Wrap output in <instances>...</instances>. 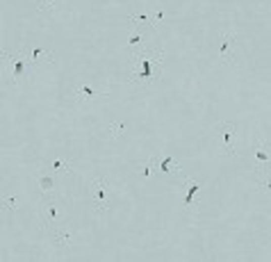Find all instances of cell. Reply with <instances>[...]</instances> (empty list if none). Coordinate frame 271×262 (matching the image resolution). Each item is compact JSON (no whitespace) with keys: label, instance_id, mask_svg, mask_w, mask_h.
Masks as SVG:
<instances>
[{"label":"cell","instance_id":"cell-9","mask_svg":"<svg viewBox=\"0 0 271 262\" xmlns=\"http://www.w3.org/2000/svg\"><path fill=\"white\" fill-rule=\"evenodd\" d=\"M19 201L21 198L19 196H5V198H0V214H3V212H16L19 210Z\"/></svg>","mask_w":271,"mask_h":262},{"label":"cell","instance_id":"cell-21","mask_svg":"<svg viewBox=\"0 0 271 262\" xmlns=\"http://www.w3.org/2000/svg\"><path fill=\"white\" fill-rule=\"evenodd\" d=\"M153 160H148L146 162V166H144V169H139V176H144V178H151V169H153Z\"/></svg>","mask_w":271,"mask_h":262},{"label":"cell","instance_id":"cell-7","mask_svg":"<svg viewBox=\"0 0 271 262\" xmlns=\"http://www.w3.org/2000/svg\"><path fill=\"white\" fill-rule=\"evenodd\" d=\"M103 96H105V92H98V89H94L87 82L73 89V98H82V101H96V98H103Z\"/></svg>","mask_w":271,"mask_h":262},{"label":"cell","instance_id":"cell-14","mask_svg":"<svg viewBox=\"0 0 271 262\" xmlns=\"http://www.w3.org/2000/svg\"><path fill=\"white\" fill-rule=\"evenodd\" d=\"M30 60H32L34 64H37V62H48V64H51L53 55L51 53H43L41 48H32V51H30Z\"/></svg>","mask_w":271,"mask_h":262},{"label":"cell","instance_id":"cell-15","mask_svg":"<svg viewBox=\"0 0 271 262\" xmlns=\"http://www.w3.org/2000/svg\"><path fill=\"white\" fill-rule=\"evenodd\" d=\"M51 169L55 171V173H60V171L71 173V171H73V164H71V162H66V160H53L51 162Z\"/></svg>","mask_w":271,"mask_h":262},{"label":"cell","instance_id":"cell-1","mask_svg":"<svg viewBox=\"0 0 271 262\" xmlns=\"http://www.w3.org/2000/svg\"><path fill=\"white\" fill-rule=\"evenodd\" d=\"M164 57H162V51L155 48V51H142L137 53L134 57V69H132V75H130V82L132 84H142V87H148V84L157 82L160 80V71H162V64H164Z\"/></svg>","mask_w":271,"mask_h":262},{"label":"cell","instance_id":"cell-18","mask_svg":"<svg viewBox=\"0 0 271 262\" xmlns=\"http://www.w3.org/2000/svg\"><path fill=\"white\" fill-rule=\"evenodd\" d=\"M37 7L41 12H53L55 10V0H37Z\"/></svg>","mask_w":271,"mask_h":262},{"label":"cell","instance_id":"cell-6","mask_svg":"<svg viewBox=\"0 0 271 262\" xmlns=\"http://www.w3.org/2000/svg\"><path fill=\"white\" fill-rule=\"evenodd\" d=\"M89 192H92V198H94V207H96L98 212H105L107 210V183H105V178H94Z\"/></svg>","mask_w":271,"mask_h":262},{"label":"cell","instance_id":"cell-13","mask_svg":"<svg viewBox=\"0 0 271 262\" xmlns=\"http://www.w3.org/2000/svg\"><path fill=\"white\" fill-rule=\"evenodd\" d=\"M53 237H55V244L60 246H71L73 244V233H60V230H53Z\"/></svg>","mask_w":271,"mask_h":262},{"label":"cell","instance_id":"cell-4","mask_svg":"<svg viewBox=\"0 0 271 262\" xmlns=\"http://www.w3.org/2000/svg\"><path fill=\"white\" fill-rule=\"evenodd\" d=\"M39 216H41L43 228H48L51 224H57V221L64 219L62 210L55 205V201H53V198H48V194L43 196V201H41V207H39Z\"/></svg>","mask_w":271,"mask_h":262},{"label":"cell","instance_id":"cell-11","mask_svg":"<svg viewBox=\"0 0 271 262\" xmlns=\"http://www.w3.org/2000/svg\"><path fill=\"white\" fill-rule=\"evenodd\" d=\"M157 169H160L162 173H171V171H178V164H175V157L164 155L162 160H157Z\"/></svg>","mask_w":271,"mask_h":262},{"label":"cell","instance_id":"cell-16","mask_svg":"<svg viewBox=\"0 0 271 262\" xmlns=\"http://www.w3.org/2000/svg\"><path fill=\"white\" fill-rule=\"evenodd\" d=\"M144 39H146V37H144V34H142V32H139V30H137V28H134L132 37H130V39H128V46H125V48H128V51H132V48H134V46H139V43H144Z\"/></svg>","mask_w":271,"mask_h":262},{"label":"cell","instance_id":"cell-12","mask_svg":"<svg viewBox=\"0 0 271 262\" xmlns=\"http://www.w3.org/2000/svg\"><path fill=\"white\" fill-rule=\"evenodd\" d=\"M255 160L260 162V166L266 171V164H269V153H266L264 142H257V148H255Z\"/></svg>","mask_w":271,"mask_h":262},{"label":"cell","instance_id":"cell-8","mask_svg":"<svg viewBox=\"0 0 271 262\" xmlns=\"http://www.w3.org/2000/svg\"><path fill=\"white\" fill-rule=\"evenodd\" d=\"M39 187H41L43 196L55 192V173H39Z\"/></svg>","mask_w":271,"mask_h":262},{"label":"cell","instance_id":"cell-10","mask_svg":"<svg viewBox=\"0 0 271 262\" xmlns=\"http://www.w3.org/2000/svg\"><path fill=\"white\" fill-rule=\"evenodd\" d=\"M151 12L148 10H144V12H137V14H132L130 16V23L134 25V28H139V25H144V28H146V25H151Z\"/></svg>","mask_w":271,"mask_h":262},{"label":"cell","instance_id":"cell-17","mask_svg":"<svg viewBox=\"0 0 271 262\" xmlns=\"http://www.w3.org/2000/svg\"><path fill=\"white\" fill-rule=\"evenodd\" d=\"M189 183H192V187H189L187 196H185V205H192V203H194V196H196V192L201 189V183H196V180H189Z\"/></svg>","mask_w":271,"mask_h":262},{"label":"cell","instance_id":"cell-20","mask_svg":"<svg viewBox=\"0 0 271 262\" xmlns=\"http://www.w3.org/2000/svg\"><path fill=\"white\" fill-rule=\"evenodd\" d=\"M162 21H164V10H157L155 14H153V19H151V23H155V25H160Z\"/></svg>","mask_w":271,"mask_h":262},{"label":"cell","instance_id":"cell-5","mask_svg":"<svg viewBox=\"0 0 271 262\" xmlns=\"http://www.w3.org/2000/svg\"><path fill=\"white\" fill-rule=\"evenodd\" d=\"M235 46H237V32H225L221 39L219 46V62L223 64H237V57H235Z\"/></svg>","mask_w":271,"mask_h":262},{"label":"cell","instance_id":"cell-3","mask_svg":"<svg viewBox=\"0 0 271 262\" xmlns=\"http://www.w3.org/2000/svg\"><path fill=\"white\" fill-rule=\"evenodd\" d=\"M235 133H237V125L230 123V121H221V123H216V135L221 137L223 153L230 155V157L237 153V148H235Z\"/></svg>","mask_w":271,"mask_h":262},{"label":"cell","instance_id":"cell-19","mask_svg":"<svg viewBox=\"0 0 271 262\" xmlns=\"http://www.w3.org/2000/svg\"><path fill=\"white\" fill-rule=\"evenodd\" d=\"M125 133V123H112L110 125V137H119Z\"/></svg>","mask_w":271,"mask_h":262},{"label":"cell","instance_id":"cell-2","mask_svg":"<svg viewBox=\"0 0 271 262\" xmlns=\"http://www.w3.org/2000/svg\"><path fill=\"white\" fill-rule=\"evenodd\" d=\"M3 55V60H7L10 62V73H12V82L14 84H19L21 80L25 78V55H23V51H16V53H10V51H3L0 53Z\"/></svg>","mask_w":271,"mask_h":262}]
</instances>
